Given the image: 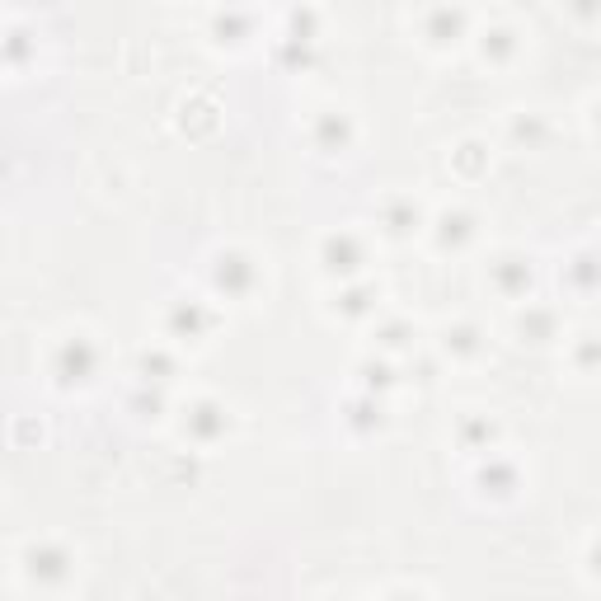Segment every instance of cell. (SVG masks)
<instances>
[{"label":"cell","instance_id":"obj_17","mask_svg":"<svg viewBox=\"0 0 601 601\" xmlns=\"http://www.w3.org/2000/svg\"><path fill=\"white\" fill-rule=\"evenodd\" d=\"M376 310V287H343L339 292V315L343 320H367Z\"/></svg>","mask_w":601,"mask_h":601},{"label":"cell","instance_id":"obj_29","mask_svg":"<svg viewBox=\"0 0 601 601\" xmlns=\"http://www.w3.org/2000/svg\"><path fill=\"white\" fill-rule=\"evenodd\" d=\"M573 10H578L583 19H592V0H573Z\"/></svg>","mask_w":601,"mask_h":601},{"label":"cell","instance_id":"obj_25","mask_svg":"<svg viewBox=\"0 0 601 601\" xmlns=\"http://www.w3.org/2000/svg\"><path fill=\"white\" fill-rule=\"evenodd\" d=\"M512 137L531 146V141L545 137V123H540V118H517V123H512Z\"/></svg>","mask_w":601,"mask_h":601},{"label":"cell","instance_id":"obj_26","mask_svg":"<svg viewBox=\"0 0 601 601\" xmlns=\"http://www.w3.org/2000/svg\"><path fill=\"white\" fill-rule=\"evenodd\" d=\"M132 409H137L141 418H160V409H165V400H160V386H155L151 395H146V390H141L137 400H132Z\"/></svg>","mask_w":601,"mask_h":601},{"label":"cell","instance_id":"obj_18","mask_svg":"<svg viewBox=\"0 0 601 601\" xmlns=\"http://www.w3.org/2000/svg\"><path fill=\"white\" fill-rule=\"evenodd\" d=\"M494 437H498V428H494V423H489L484 414H470V418L461 423V442H465V451H479V456H484V451L494 447Z\"/></svg>","mask_w":601,"mask_h":601},{"label":"cell","instance_id":"obj_15","mask_svg":"<svg viewBox=\"0 0 601 601\" xmlns=\"http://www.w3.org/2000/svg\"><path fill=\"white\" fill-rule=\"evenodd\" d=\"M517 334H522V343H550L555 339V310L526 306L517 315Z\"/></svg>","mask_w":601,"mask_h":601},{"label":"cell","instance_id":"obj_14","mask_svg":"<svg viewBox=\"0 0 601 601\" xmlns=\"http://www.w3.org/2000/svg\"><path fill=\"white\" fill-rule=\"evenodd\" d=\"M33 52H38V38H33L29 29H10L5 38H0V66L24 71V66L33 62Z\"/></svg>","mask_w":601,"mask_h":601},{"label":"cell","instance_id":"obj_27","mask_svg":"<svg viewBox=\"0 0 601 601\" xmlns=\"http://www.w3.org/2000/svg\"><path fill=\"white\" fill-rule=\"evenodd\" d=\"M456 160H461L465 170H479V146H475V141H465L461 151H456Z\"/></svg>","mask_w":601,"mask_h":601},{"label":"cell","instance_id":"obj_23","mask_svg":"<svg viewBox=\"0 0 601 601\" xmlns=\"http://www.w3.org/2000/svg\"><path fill=\"white\" fill-rule=\"evenodd\" d=\"M569 273H573V287H578V292H592V273H597V263H592V254H578Z\"/></svg>","mask_w":601,"mask_h":601},{"label":"cell","instance_id":"obj_4","mask_svg":"<svg viewBox=\"0 0 601 601\" xmlns=\"http://www.w3.org/2000/svg\"><path fill=\"white\" fill-rule=\"evenodd\" d=\"M24 573H29V583L57 587L71 573V555H66L62 545H29L24 550Z\"/></svg>","mask_w":601,"mask_h":601},{"label":"cell","instance_id":"obj_24","mask_svg":"<svg viewBox=\"0 0 601 601\" xmlns=\"http://www.w3.org/2000/svg\"><path fill=\"white\" fill-rule=\"evenodd\" d=\"M376 339H381V348H409V324H404V320L386 324V329H381Z\"/></svg>","mask_w":601,"mask_h":601},{"label":"cell","instance_id":"obj_10","mask_svg":"<svg viewBox=\"0 0 601 601\" xmlns=\"http://www.w3.org/2000/svg\"><path fill=\"white\" fill-rule=\"evenodd\" d=\"M531 259H522V254H503V259L494 263V287L503 296H526L531 292Z\"/></svg>","mask_w":601,"mask_h":601},{"label":"cell","instance_id":"obj_11","mask_svg":"<svg viewBox=\"0 0 601 601\" xmlns=\"http://www.w3.org/2000/svg\"><path fill=\"white\" fill-rule=\"evenodd\" d=\"M418 221H423V216H418V207L409 198H390L386 207H381V226H386L390 240H409V235L418 231Z\"/></svg>","mask_w":601,"mask_h":601},{"label":"cell","instance_id":"obj_28","mask_svg":"<svg viewBox=\"0 0 601 601\" xmlns=\"http://www.w3.org/2000/svg\"><path fill=\"white\" fill-rule=\"evenodd\" d=\"M578 362H583V371H592V362H597V343H592V339L583 343V353H578Z\"/></svg>","mask_w":601,"mask_h":601},{"label":"cell","instance_id":"obj_8","mask_svg":"<svg viewBox=\"0 0 601 601\" xmlns=\"http://www.w3.org/2000/svg\"><path fill=\"white\" fill-rule=\"evenodd\" d=\"M165 329H170L174 339L193 343V339H202V334L212 329V310L202 306V301H174L170 315H165Z\"/></svg>","mask_w":601,"mask_h":601},{"label":"cell","instance_id":"obj_16","mask_svg":"<svg viewBox=\"0 0 601 601\" xmlns=\"http://www.w3.org/2000/svg\"><path fill=\"white\" fill-rule=\"evenodd\" d=\"M479 52H484V62L489 66H508L512 57H517V33L512 29H489L484 33V43H479Z\"/></svg>","mask_w":601,"mask_h":601},{"label":"cell","instance_id":"obj_13","mask_svg":"<svg viewBox=\"0 0 601 601\" xmlns=\"http://www.w3.org/2000/svg\"><path fill=\"white\" fill-rule=\"evenodd\" d=\"M475 240V216L470 212H442L437 216V245L442 249H465Z\"/></svg>","mask_w":601,"mask_h":601},{"label":"cell","instance_id":"obj_2","mask_svg":"<svg viewBox=\"0 0 601 601\" xmlns=\"http://www.w3.org/2000/svg\"><path fill=\"white\" fill-rule=\"evenodd\" d=\"M254 282H259V268H254V259H249V254H240V249H221V254L212 259V287H216V296L240 301V296L254 292Z\"/></svg>","mask_w":601,"mask_h":601},{"label":"cell","instance_id":"obj_20","mask_svg":"<svg viewBox=\"0 0 601 601\" xmlns=\"http://www.w3.org/2000/svg\"><path fill=\"white\" fill-rule=\"evenodd\" d=\"M137 371H141V386H170V376H174V357L170 353H141V362H137Z\"/></svg>","mask_w":601,"mask_h":601},{"label":"cell","instance_id":"obj_22","mask_svg":"<svg viewBox=\"0 0 601 601\" xmlns=\"http://www.w3.org/2000/svg\"><path fill=\"white\" fill-rule=\"evenodd\" d=\"M357 376H362L367 395H376V390H390V386H395V371H390L386 362H362V367H357Z\"/></svg>","mask_w":601,"mask_h":601},{"label":"cell","instance_id":"obj_12","mask_svg":"<svg viewBox=\"0 0 601 601\" xmlns=\"http://www.w3.org/2000/svg\"><path fill=\"white\" fill-rule=\"evenodd\" d=\"M343 423H348V428H353L357 437H371V432L386 428V409H381V400H376V395H362V400L348 404Z\"/></svg>","mask_w":601,"mask_h":601},{"label":"cell","instance_id":"obj_3","mask_svg":"<svg viewBox=\"0 0 601 601\" xmlns=\"http://www.w3.org/2000/svg\"><path fill=\"white\" fill-rule=\"evenodd\" d=\"M320 263L329 278H357L362 263H367V245H362L353 231H334V235H324Z\"/></svg>","mask_w":601,"mask_h":601},{"label":"cell","instance_id":"obj_7","mask_svg":"<svg viewBox=\"0 0 601 601\" xmlns=\"http://www.w3.org/2000/svg\"><path fill=\"white\" fill-rule=\"evenodd\" d=\"M310 141H315V151H324V155H343L348 146H353V118H348V113H339V108H329V113H320V118H315V127H310Z\"/></svg>","mask_w":601,"mask_h":601},{"label":"cell","instance_id":"obj_6","mask_svg":"<svg viewBox=\"0 0 601 601\" xmlns=\"http://www.w3.org/2000/svg\"><path fill=\"white\" fill-rule=\"evenodd\" d=\"M465 29H470V19H465L461 5H432L428 19H423V38L432 47H456L465 38Z\"/></svg>","mask_w":601,"mask_h":601},{"label":"cell","instance_id":"obj_30","mask_svg":"<svg viewBox=\"0 0 601 601\" xmlns=\"http://www.w3.org/2000/svg\"><path fill=\"white\" fill-rule=\"evenodd\" d=\"M231 5H235V0H231Z\"/></svg>","mask_w":601,"mask_h":601},{"label":"cell","instance_id":"obj_19","mask_svg":"<svg viewBox=\"0 0 601 601\" xmlns=\"http://www.w3.org/2000/svg\"><path fill=\"white\" fill-rule=\"evenodd\" d=\"M479 343H484V334H479L475 324H451L447 334H442V348H447L451 357H475Z\"/></svg>","mask_w":601,"mask_h":601},{"label":"cell","instance_id":"obj_9","mask_svg":"<svg viewBox=\"0 0 601 601\" xmlns=\"http://www.w3.org/2000/svg\"><path fill=\"white\" fill-rule=\"evenodd\" d=\"M475 484L484 489V494H494V498H512L517 489H522V475H517V465H512V461H503V456H489V461L479 465Z\"/></svg>","mask_w":601,"mask_h":601},{"label":"cell","instance_id":"obj_21","mask_svg":"<svg viewBox=\"0 0 601 601\" xmlns=\"http://www.w3.org/2000/svg\"><path fill=\"white\" fill-rule=\"evenodd\" d=\"M212 33L221 38V43H245L249 33H254V19L240 15V10H226V15L212 19Z\"/></svg>","mask_w":601,"mask_h":601},{"label":"cell","instance_id":"obj_5","mask_svg":"<svg viewBox=\"0 0 601 601\" xmlns=\"http://www.w3.org/2000/svg\"><path fill=\"white\" fill-rule=\"evenodd\" d=\"M184 432L193 442H202V447H212V442H221V437L231 432V414H226L216 400H198L184 418Z\"/></svg>","mask_w":601,"mask_h":601},{"label":"cell","instance_id":"obj_1","mask_svg":"<svg viewBox=\"0 0 601 601\" xmlns=\"http://www.w3.org/2000/svg\"><path fill=\"white\" fill-rule=\"evenodd\" d=\"M52 376H57V386H62V390L90 386L94 376H99V348H94L85 334L62 339V343H57V353H52Z\"/></svg>","mask_w":601,"mask_h":601}]
</instances>
